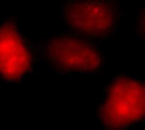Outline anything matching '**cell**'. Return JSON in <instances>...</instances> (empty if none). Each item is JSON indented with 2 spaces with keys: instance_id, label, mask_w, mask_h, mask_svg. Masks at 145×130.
<instances>
[{
  "instance_id": "cell-1",
  "label": "cell",
  "mask_w": 145,
  "mask_h": 130,
  "mask_svg": "<svg viewBox=\"0 0 145 130\" xmlns=\"http://www.w3.org/2000/svg\"><path fill=\"white\" fill-rule=\"evenodd\" d=\"M37 63L50 73L63 74H95L101 73L106 61L103 46L95 39L71 32L67 28H54L35 39Z\"/></svg>"
},
{
  "instance_id": "cell-2",
  "label": "cell",
  "mask_w": 145,
  "mask_h": 130,
  "mask_svg": "<svg viewBox=\"0 0 145 130\" xmlns=\"http://www.w3.org/2000/svg\"><path fill=\"white\" fill-rule=\"evenodd\" d=\"M91 119L106 128H132L145 123V78L119 74L108 80Z\"/></svg>"
},
{
  "instance_id": "cell-3",
  "label": "cell",
  "mask_w": 145,
  "mask_h": 130,
  "mask_svg": "<svg viewBox=\"0 0 145 130\" xmlns=\"http://www.w3.org/2000/svg\"><path fill=\"white\" fill-rule=\"evenodd\" d=\"M125 6L119 0H65L58 8L61 28L95 39H112L125 24Z\"/></svg>"
},
{
  "instance_id": "cell-4",
  "label": "cell",
  "mask_w": 145,
  "mask_h": 130,
  "mask_svg": "<svg viewBox=\"0 0 145 130\" xmlns=\"http://www.w3.org/2000/svg\"><path fill=\"white\" fill-rule=\"evenodd\" d=\"M37 67L35 39L19 19H0V86L15 88Z\"/></svg>"
},
{
  "instance_id": "cell-5",
  "label": "cell",
  "mask_w": 145,
  "mask_h": 130,
  "mask_svg": "<svg viewBox=\"0 0 145 130\" xmlns=\"http://www.w3.org/2000/svg\"><path fill=\"white\" fill-rule=\"evenodd\" d=\"M134 34L145 45V0L136 11V19H134Z\"/></svg>"
}]
</instances>
